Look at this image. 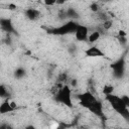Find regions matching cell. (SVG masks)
<instances>
[{"label": "cell", "instance_id": "21", "mask_svg": "<svg viewBox=\"0 0 129 129\" xmlns=\"http://www.w3.org/2000/svg\"><path fill=\"white\" fill-rule=\"evenodd\" d=\"M43 3L46 6H53L56 4V0H43Z\"/></svg>", "mask_w": 129, "mask_h": 129}, {"label": "cell", "instance_id": "19", "mask_svg": "<svg viewBox=\"0 0 129 129\" xmlns=\"http://www.w3.org/2000/svg\"><path fill=\"white\" fill-rule=\"evenodd\" d=\"M117 39H118L119 43H120L122 46H125V45L127 44V38H126V36H120V35H118V36H117Z\"/></svg>", "mask_w": 129, "mask_h": 129}, {"label": "cell", "instance_id": "20", "mask_svg": "<svg viewBox=\"0 0 129 129\" xmlns=\"http://www.w3.org/2000/svg\"><path fill=\"white\" fill-rule=\"evenodd\" d=\"M120 97H121L122 101L124 102V104L129 108V96H128V95H122V96H120Z\"/></svg>", "mask_w": 129, "mask_h": 129}, {"label": "cell", "instance_id": "13", "mask_svg": "<svg viewBox=\"0 0 129 129\" xmlns=\"http://www.w3.org/2000/svg\"><path fill=\"white\" fill-rule=\"evenodd\" d=\"M13 75H14V78L15 79L21 80V79H23L26 76V70L24 68H22V67H19V68H17L14 71V74Z\"/></svg>", "mask_w": 129, "mask_h": 129}, {"label": "cell", "instance_id": "14", "mask_svg": "<svg viewBox=\"0 0 129 129\" xmlns=\"http://www.w3.org/2000/svg\"><path fill=\"white\" fill-rule=\"evenodd\" d=\"M100 36H101V33H100L98 30H94L93 32H91V33L89 34L87 41H89L90 43H94V42H96V41L100 38Z\"/></svg>", "mask_w": 129, "mask_h": 129}, {"label": "cell", "instance_id": "18", "mask_svg": "<svg viewBox=\"0 0 129 129\" xmlns=\"http://www.w3.org/2000/svg\"><path fill=\"white\" fill-rule=\"evenodd\" d=\"M90 10H91L92 12L98 13V12L100 11V6H99L96 2H93V3H91V5H90Z\"/></svg>", "mask_w": 129, "mask_h": 129}, {"label": "cell", "instance_id": "23", "mask_svg": "<svg viewBox=\"0 0 129 129\" xmlns=\"http://www.w3.org/2000/svg\"><path fill=\"white\" fill-rule=\"evenodd\" d=\"M76 49H77V47H76V45H74V44H72V45L70 46V48H69L70 52H72V50H73V53L76 51Z\"/></svg>", "mask_w": 129, "mask_h": 129}, {"label": "cell", "instance_id": "11", "mask_svg": "<svg viewBox=\"0 0 129 129\" xmlns=\"http://www.w3.org/2000/svg\"><path fill=\"white\" fill-rule=\"evenodd\" d=\"M14 110H15V109L12 107L11 102L8 101V100L2 102L1 105H0V113H1V114H6V113L12 112V111H14Z\"/></svg>", "mask_w": 129, "mask_h": 129}, {"label": "cell", "instance_id": "5", "mask_svg": "<svg viewBox=\"0 0 129 129\" xmlns=\"http://www.w3.org/2000/svg\"><path fill=\"white\" fill-rule=\"evenodd\" d=\"M79 101H80V105L86 109H89V107L97 100V98L95 97V95L90 92V91H86V92H83L79 95H77Z\"/></svg>", "mask_w": 129, "mask_h": 129}, {"label": "cell", "instance_id": "6", "mask_svg": "<svg viewBox=\"0 0 129 129\" xmlns=\"http://www.w3.org/2000/svg\"><path fill=\"white\" fill-rule=\"evenodd\" d=\"M0 26H1V29L3 31H5L6 33L18 35L16 29L14 28V25L12 23V20L10 18H4V17H2L0 19Z\"/></svg>", "mask_w": 129, "mask_h": 129}, {"label": "cell", "instance_id": "24", "mask_svg": "<svg viewBox=\"0 0 129 129\" xmlns=\"http://www.w3.org/2000/svg\"><path fill=\"white\" fill-rule=\"evenodd\" d=\"M118 35H120V36H126L127 33H126V31H124V30H119Z\"/></svg>", "mask_w": 129, "mask_h": 129}, {"label": "cell", "instance_id": "26", "mask_svg": "<svg viewBox=\"0 0 129 129\" xmlns=\"http://www.w3.org/2000/svg\"><path fill=\"white\" fill-rule=\"evenodd\" d=\"M71 84H72V86H73V87H76V86H77V80H73Z\"/></svg>", "mask_w": 129, "mask_h": 129}, {"label": "cell", "instance_id": "9", "mask_svg": "<svg viewBox=\"0 0 129 129\" xmlns=\"http://www.w3.org/2000/svg\"><path fill=\"white\" fill-rule=\"evenodd\" d=\"M85 55L89 57H105V52L96 45H93L85 50Z\"/></svg>", "mask_w": 129, "mask_h": 129}, {"label": "cell", "instance_id": "1", "mask_svg": "<svg viewBox=\"0 0 129 129\" xmlns=\"http://www.w3.org/2000/svg\"><path fill=\"white\" fill-rule=\"evenodd\" d=\"M106 100L109 102L113 110H115L125 121L129 122V108L124 104L120 96H117L115 94H109L106 95Z\"/></svg>", "mask_w": 129, "mask_h": 129}, {"label": "cell", "instance_id": "12", "mask_svg": "<svg viewBox=\"0 0 129 129\" xmlns=\"http://www.w3.org/2000/svg\"><path fill=\"white\" fill-rule=\"evenodd\" d=\"M66 13H67V18H70L71 20H76V19H79V17H80L79 12L73 7L68 8L66 10Z\"/></svg>", "mask_w": 129, "mask_h": 129}, {"label": "cell", "instance_id": "15", "mask_svg": "<svg viewBox=\"0 0 129 129\" xmlns=\"http://www.w3.org/2000/svg\"><path fill=\"white\" fill-rule=\"evenodd\" d=\"M10 92L7 89V87L5 85H0V97L3 99H9L10 98Z\"/></svg>", "mask_w": 129, "mask_h": 129}, {"label": "cell", "instance_id": "8", "mask_svg": "<svg viewBox=\"0 0 129 129\" xmlns=\"http://www.w3.org/2000/svg\"><path fill=\"white\" fill-rule=\"evenodd\" d=\"M89 36V28L85 25L79 24L76 32H75V37L78 41H87Z\"/></svg>", "mask_w": 129, "mask_h": 129}, {"label": "cell", "instance_id": "22", "mask_svg": "<svg viewBox=\"0 0 129 129\" xmlns=\"http://www.w3.org/2000/svg\"><path fill=\"white\" fill-rule=\"evenodd\" d=\"M16 8H17V6H16L15 4H8V9L14 10V9H16Z\"/></svg>", "mask_w": 129, "mask_h": 129}, {"label": "cell", "instance_id": "16", "mask_svg": "<svg viewBox=\"0 0 129 129\" xmlns=\"http://www.w3.org/2000/svg\"><path fill=\"white\" fill-rule=\"evenodd\" d=\"M114 92V87L112 85H105L104 88H103V93L106 95H109V94H112Z\"/></svg>", "mask_w": 129, "mask_h": 129}, {"label": "cell", "instance_id": "4", "mask_svg": "<svg viewBox=\"0 0 129 129\" xmlns=\"http://www.w3.org/2000/svg\"><path fill=\"white\" fill-rule=\"evenodd\" d=\"M110 68L113 73V77L115 79H122L125 75V56L122 55L118 59H116L114 62L110 64Z\"/></svg>", "mask_w": 129, "mask_h": 129}, {"label": "cell", "instance_id": "25", "mask_svg": "<svg viewBox=\"0 0 129 129\" xmlns=\"http://www.w3.org/2000/svg\"><path fill=\"white\" fill-rule=\"evenodd\" d=\"M67 1H69V0H56V4H57V5H62V4H64Z\"/></svg>", "mask_w": 129, "mask_h": 129}, {"label": "cell", "instance_id": "17", "mask_svg": "<svg viewBox=\"0 0 129 129\" xmlns=\"http://www.w3.org/2000/svg\"><path fill=\"white\" fill-rule=\"evenodd\" d=\"M112 25H113V21H112L111 19H107V20L103 21V25H102V27H103L105 30H109V29L112 27Z\"/></svg>", "mask_w": 129, "mask_h": 129}, {"label": "cell", "instance_id": "3", "mask_svg": "<svg viewBox=\"0 0 129 129\" xmlns=\"http://www.w3.org/2000/svg\"><path fill=\"white\" fill-rule=\"evenodd\" d=\"M79 26V23L76 22L75 20H70L63 24H61L58 27H54L52 29L47 30L48 33H51L53 35H58V36H62V35H68V34H72L76 32L77 28Z\"/></svg>", "mask_w": 129, "mask_h": 129}, {"label": "cell", "instance_id": "10", "mask_svg": "<svg viewBox=\"0 0 129 129\" xmlns=\"http://www.w3.org/2000/svg\"><path fill=\"white\" fill-rule=\"evenodd\" d=\"M24 15L25 17L30 20V21H34L36 19H38L41 15L40 11H38L37 9H34V8H27L25 11H24Z\"/></svg>", "mask_w": 129, "mask_h": 129}, {"label": "cell", "instance_id": "7", "mask_svg": "<svg viewBox=\"0 0 129 129\" xmlns=\"http://www.w3.org/2000/svg\"><path fill=\"white\" fill-rule=\"evenodd\" d=\"M90 112H92L93 114H95L96 116H98L99 118L101 119H105V114H104V111H103V104L100 100H96L88 109Z\"/></svg>", "mask_w": 129, "mask_h": 129}, {"label": "cell", "instance_id": "2", "mask_svg": "<svg viewBox=\"0 0 129 129\" xmlns=\"http://www.w3.org/2000/svg\"><path fill=\"white\" fill-rule=\"evenodd\" d=\"M53 100L72 109L74 105H73V100H72V90L70 86L63 85L59 89H57L56 93L53 95Z\"/></svg>", "mask_w": 129, "mask_h": 129}]
</instances>
